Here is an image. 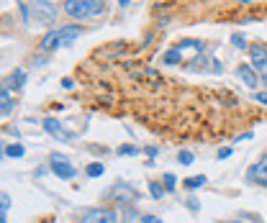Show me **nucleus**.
<instances>
[{"label":"nucleus","mask_w":267,"mask_h":223,"mask_svg":"<svg viewBox=\"0 0 267 223\" xmlns=\"http://www.w3.org/2000/svg\"><path fill=\"white\" fill-rule=\"evenodd\" d=\"M62 8L69 18H95L106 10V3L103 0H65Z\"/></svg>","instance_id":"nucleus-1"},{"label":"nucleus","mask_w":267,"mask_h":223,"mask_svg":"<svg viewBox=\"0 0 267 223\" xmlns=\"http://www.w3.org/2000/svg\"><path fill=\"white\" fill-rule=\"evenodd\" d=\"M28 10H31V18H36L39 23H54L57 18V5L49 0H31Z\"/></svg>","instance_id":"nucleus-2"},{"label":"nucleus","mask_w":267,"mask_h":223,"mask_svg":"<svg viewBox=\"0 0 267 223\" xmlns=\"http://www.w3.org/2000/svg\"><path fill=\"white\" fill-rule=\"evenodd\" d=\"M49 167H52V172L59 177V180H72V177L77 174V169L72 167L69 159L62 157V154H52V157H49Z\"/></svg>","instance_id":"nucleus-3"},{"label":"nucleus","mask_w":267,"mask_h":223,"mask_svg":"<svg viewBox=\"0 0 267 223\" xmlns=\"http://www.w3.org/2000/svg\"><path fill=\"white\" fill-rule=\"evenodd\" d=\"M80 223H116V211H111V208H87L80 216Z\"/></svg>","instance_id":"nucleus-4"},{"label":"nucleus","mask_w":267,"mask_h":223,"mask_svg":"<svg viewBox=\"0 0 267 223\" xmlns=\"http://www.w3.org/2000/svg\"><path fill=\"white\" fill-rule=\"evenodd\" d=\"M249 59H252L249 64L257 72L267 74V47H262V44H252L249 47Z\"/></svg>","instance_id":"nucleus-5"},{"label":"nucleus","mask_w":267,"mask_h":223,"mask_svg":"<svg viewBox=\"0 0 267 223\" xmlns=\"http://www.w3.org/2000/svg\"><path fill=\"white\" fill-rule=\"evenodd\" d=\"M41 126H44V131L52 133V136H54V139H59V141H67V144L72 141V133H69V131H65V126L59 123L57 118H44Z\"/></svg>","instance_id":"nucleus-6"},{"label":"nucleus","mask_w":267,"mask_h":223,"mask_svg":"<svg viewBox=\"0 0 267 223\" xmlns=\"http://www.w3.org/2000/svg\"><path fill=\"white\" fill-rule=\"evenodd\" d=\"M108 195H111V198H116V200H121V203H134L139 192L134 190L129 182H118V185H113V187H111Z\"/></svg>","instance_id":"nucleus-7"},{"label":"nucleus","mask_w":267,"mask_h":223,"mask_svg":"<svg viewBox=\"0 0 267 223\" xmlns=\"http://www.w3.org/2000/svg\"><path fill=\"white\" fill-rule=\"evenodd\" d=\"M247 180L249 182H257V185H267V159L265 157L247 169Z\"/></svg>","instance_id":"nucleus-8"},{"label":"nucleus","mask_w":267,"mask_h":223,"mask_svg":"<svg viewBox=\"0 0 267 223\" xmlns=\"http://www.w3.org/2000/svg\"><path fill=\"white\" fill-rule=\"evenodd\" d=\"M236 77H239V80H242L247 87H252V90H255V87H257V82L262 80L260 74H257V69L252 67V64H239V67H236Z\"/></svg>","instance_id":"nucleus-9"},{"label":"nucleus","mask_w":267,"mask_h":223,"mask_svg":"<svg viewBox=\"0 0 267 223\" xmlns=\"http://www.w3.org/2000/svg\"><path fill=\"white\" fill-rule=\"evenodd\" d=\"M59 44H62V36H59V28H57V31H49L47 36L41 39L39 49H41V52H54V49L59 47Z\"/></svg>","instance_id":"nucleus-10"},{"label":"nucleus","mask_w":267,"mask_h":223,"mask_svg":"<svg viewBox=\"0 0 267 223\" xmlns=\"http://www.w3.org/2000/svg\"><path fill=\"white\" fill-rule=\"evenodd\" d=\"M82 28L80 26H62L59 28V36H62V44H72L75 39H80Z\"/></svg>","instance_id":"nucleus-11"},{"label":"nucleus","mask_w":267,"mask_h":223,"mask_svg":"<svg viewBox=\"0 0 267 223\" xmlns=\"http://www.w3.org/2000/svg\"><path fill=\"white\" fill-rule=\"evenodd\" d=\"M23 82H26V72H23V69L10 72L8 77L3 80V85H8V87H23Z\"/></svg>","instance_id":"nucleus-12"},{"label":"nucleus","mask_w":267,"mask_h":223,"mask_svg":"<svg viewBox=\"0 0 267 223\" xmlns=\"http://www.w3.org/2000/svg\"><path fill=\"white\" fill-rule=\"evenodd\" d=\"M0 103H3V108H0V115H8L10 113V108H13V100H10V87L8 85H3V90H0Z\"/></svg>","instance_id":"nucleus-13"},{"label":"nucleus","mask_w":267,"mask_h":223,"mask_svg":"<svg viewBox=\"0 0 267 223\" xmlns=\"http://www.w3.org/2000/svg\"><path fill=\"white\" fill-rule=\"evenodd\" d=\"M3 154L5 157H13V159H21L26 154V146L23 144H5L3 146Z\"/></svg>","instance_id":"nucleus-14"},{"label":"nucleus","mask_w":267,"mask_h":223,"mask_svg":"<svg viewBox=\"0 0 267 223\" xmlns=\"http://www.w3.org/2000/svg\"><path fill=\"white\" fill-rule=\"evenodd\" d=\"M175 49H180V52H185V49H196V52H203L205 49V44L200 41V39H185V41H180Z\"/></svg>","instance_id":"nucleus-15"},{"label":"nucleus","mask_w":267,"mask_h":223,"mask_svg":"<svg viewBox=\"0 0 267 223\" xmlns=\"http://www.w3.org/2000/svg\"><path fill=\"white\" fill-rule=\"evenodd\" d=\"M205 182H208V177H205V174H196V177H188V180H183V185H185L188 190H198V187H203Z\"/></svg>","instance_id":"nucleus-16"},{"label":"nucleus","mask_w":267,"mask_h":223,"mask_svg":"<svg viewBox=\"0 0 267 223\" xmlns=\"http://www.w3.org/2000/svg\"><path fill=\"white\" fill-rule=\"evenodd\" d=\"M180 49H170V52H165V64H180Z\"/></svg>","instance_id":"nucleus-17"},{"label":"nucleus","mask_w":267,"mask_h":223,"mask_svg":"<svg viewBox=\"0 0 267 223\" xmlns=\"http://www.w3.org/2000/svg\"><path fill=\"white\" fill-rule=\"evenodd\" d=\"M231 47H236V49H249V41H247V36H242V34H234V36H231Z\"/></svg>","instance_id":"nucleus-18"},{"label":"nucleus","mask_w":267,"mask_h":223,"mask_svg":"<svg viewBox=\"0 0 267 223\" xmlns=\"http://www.w3.org/2000/svg\"><path fill=\"white\" fill-rule=\"evenodd\" d=\"M149 192H152V198H154V200H162V195L167 192V187H162L159 182H149Z\"/></svg>","instance_id":"nucleus-19"},{"label":"nucleus","mask_w":267,"mask_h":223,"mask_svg":"<svg viewBox=\"0 0 267 223\" xmlns=\"http://www.w3.org/2000/svg\"><path fill=\"white\" fill-rule=\"evenodd\" d=\"M87 177H100L103 172H106V167H103V165H98V162H93V165H87Z\"/></svg>","instance_id":"nucleus-20"},{"label":"nucleus","mask_w":267,"mask_h":223,"mask_svg":"<svg viewBox=\"0 0 267 223\" xmlns=\"http://www.w3.org/2000/svg\"><path fill=\"white\" fill-rule=\"evenodd\" d=\"M165 187H167V192H172V190L177 187V180H175V174H172V172H167V174H165Z\"/></svg>","instance_id":"nucleus-21"},{"label":"nucleus","mask_w":267,"mask_h":223,"mask_svg":"<svg viewBox=\"0 0 267 223\" xmlns=\"http://www.w3.org/2000/svg\"><path fill=\"white\" fill-rule=\"evenodd\" d=\"M118 154H126V157H134V154H139V149H136V146H118Z\"/></svg>","instance_id":"nucleus-22"},{"label":"nucleus","mask_w":267,"mask_h":223,"mask_svg":"<svg viewBox=\"0 0 267 223\" xmlns=\"http://www.w3.org/2000/svg\"><path fill=\"white\" fill-rule=\"evenodd\" d=\"M177 162H180V165H193V154L190 152H180V154H177Z\"/></svg>","instance_id":"nucleus-23"},{"label":"nucleus","mask_w":267,"mask_h":223,"mask_svg":"<svg viewBox=\"0 0 267 223\" xmlns=\"http://www.w3.org/2000/svg\"><path fill=\"white\" fill-rule=\"evenodd\" d=\"M0 200H3V205H0V208H3V216H8V208H10V198H8V192H3V198H0Z\"/></svg>","instance_id":"nucleus-24"},{"label":"nucleus","mask_w":267,"mask_h":223,"mask_svg":"<svg viewBox=\"0 0 267 223\" xmlns=\"http://www.w3.org/2000/svg\"><path fill=\"white\" fill-rule=\"evenodd\" d=\"M141 223H162V221H159L157 216H149V213H144V216H141Z\"/></svg>","instance_id":"nucleus-25"},{"label":"nucleus","mask_w":267,"mask_h":223,"mask_svg":"<svg viewBox=\"0 0 267 223\" xmlns=\"http://www.w3.org/2000/svg\"><path fill=\"white\" fill-rule=\"evenodd\" d=\"M255 100L260 103V106H267V93H255Z\"/></svg>","instance_id":"nucleus-26"},{"label":"nucleus","mask_w":267,"mask_h":223,"mask_svg":"<svg viewBox=\"0 0 267 223\" xmlns=\"http://www.w3.org/2000/svg\"><path fill=\"white\" fill-rule=\"evenodd\" d=\"M231 154V149H218V159H226Z\"/></svg>","instance_id":"nucleus-27"},{"label":"nucleus","mask_w":267,"mask_h":223,"mask_svg":"<svg viewBox=\"0 0 267 223\" xmlns=\"http://www.w3.org/2000/svg\"><path fill=\"white\" fill-rule=\"evenodd\" d=\"M144 152H146V154H149V157H157V146H146V149H144Z\"/></svg>","instance_id":"nucleus-28"},{"label":"nucleus","mask_w":267,"mask_h":223,"mask_svg":"<svg viewBox=\"0 0 267 223\" xmlns=\"http://www.w3.org/2000/svg\"><path fill=\"white\" fill-rule=\"evenodd\" d=\"M188 205H190V211H198V200H196V198H190Z\"/></svg>","instance_id":"nucleus-29"},{"label":"nucleus","mask_w":267,"mask_h":223,"mask_svg":"<svg viewBox=\"0 0 267 223\" xmlns=\"http://www.w3.org/2000/svg\"><path fill=\"white\" fill-rule=\"evenodd\" d=\"M118 5H129V0H118Z\"/></svg>","instance_id":"nucleus-30"},{"label":"nucleus","mask_w":267,"mask_h":223,"mask_svg":"<svg viewBox=\"0 0 267 223\" xmlns=\"http://www.w3.org/2000/svg\"><path fill=\"white\" fill-rule=\"evenodd\" d=\"M262 82H265V87H267V74H262Z\"/></svg>","instance_id":"nucleus-31"},{"label":"nucleus","mask_w":267,"mask_h":223,"mask_svg":"<svg viewBox=\"0 0 267 223\" xmlns=\"http://www.w3.org/2000/svg\"><path fill=\"white\" fill-rule=\"evenodd\" d=\"M239 3H252V0H239Z\"/></svg>","instance_id":"nucleus-32"},{"label":"nucleus","mask_w":267,"mask_h":223,"mask_svg":"<svg viewBox=\"0 0 267 223\" xmlns=\"http://www.w3.org/2000/svg\"><path fill=\"white\" fill-rule=\"evenodd\" d=\"M226 223H239V221H226Z\"/></svg>","instance_id":"nucleus-33"}]
</instances>
